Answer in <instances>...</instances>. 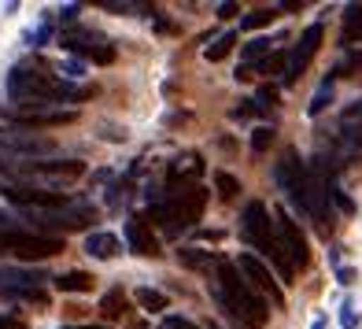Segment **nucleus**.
<instances>
[{
  "label": "nucleus",
  "instance_id": "obj_36",
  "mask_svg": "<svg viewBox=\"0 0 362 329\" xmlns=\"http://www.w3.org/2000/svg\"><path fill=\"white\" fill-rule=\"evenodd\" d=\"M355 277H358V270H351V267H337V282H340V285H355Z\"/></svg>",
  "mask_w": 362,
  "mask_h": 329
},
{
  "label": "nucleus",
  "instance_id": "obj_38",
  "mask_svg": "<svg viewBox=\"0 0 362 329\" xmlns=\"http://www.w3.org/2000/svg\"><path fill=\"white\" fill-rule=\"evenodd\" d=\"M0 329H26L23 318H11V315H0Z\"/></svg>",
  "mask_w": 362,
  "mask_h": 329
},
{
  "label": "nucleus",
  "instance_id": "obj_7",
  "mask_svg": "<svg viewBox=\"0 0 362 329\" xmlns=\"http://www.w3.org/2000/svg\"><path fill=\"white\" fill-rule=\"evenodd\" d=\"M0 152H8V163H30V159H48L56 152L52 137L30 134V129H0Z\"/></svg>",
  "mask_w": 362,
  "mask_h": 329
},
{
  "label": "nucleus",
  "instance_id": "obj_42",
  "mask_svg": "<svg viewBox=\"0 0 362 329\" xmlns=\"http://www.w3.org/2000/svg\"><path fill=\"white\" fill-rule=\"evenodd\" d=\"M0 174H8V159L4 156H0Z\"/></svg>",
  "mask_w": 362,
  "mask_h": 329
},
{
  "label": "nucleus",
  "instance_id": "obj_5",
  "mask_svg": "<svg viewBox=\"0 0 362 329\" xmlns=\"http://www.w3.org/2000/svg\"><path fill=\"white\" fill-rule=\"evenodd\" d=\"M274 182L277 189L285 192V200H288V215L292 211H300V215H307V163L296 156V148H285L281 159L274 163Z\"/></svg>",
  "mask_w": 362,
  "mask_h": 329
},
{
  "label": "nucleus",
  "instance_id": "obj_2",
  "mask_svg": "<svg viewBox=\"0 0 362 329\" xmlns=\"http://www.w3.org/2000/svg\"><path fill=\"white\" fill-rule=\"evenodd\" d=\"M207 292H211V300L222 307V315L233 318L240 329H262V325L270 322L267 300H262V296L248 282H244L240 270L229 259H222L218 267H215V277H211Z\"/></svg>",
  "mask_w": 362,
  "mask_h": 329
},
{
  "label": "nucleus",
  "instance_id": "obj_17",
  "mask_svg": "<svg viewBox=\"0 0 362 329\" xmlns=\"http://www.w3.org/2000/svg\"><path fill=\"white\" fill-rule=\"evenodd\" d=\"M119 252H122V241L107 233V229H96V233L86 237V255H93V259H115Z\"/></svg>",
  "mask_w": 362,
  "mask_h": 329
},
{
  "label": "nucleus",
  "instance_id": "obj_25",
  "mask_svg": "<svg viewBox=\"0 0 362 329\" xmlns=\"http://www.w3.org/2000/svg\"><path fill=\"white\" fill-rule=\"evenodd\" d=\"M285 59H288V48H274L262 63H255L252 74H285Z\"/></svg>",
  "mask_w": 362,
  "mask_h": 329
},
{
  "label": "nucleus",
  "instance_id": "obj_31",
  "mask_svg": "<svg viewBox=\"0 0 362 329\" xmlns=\"http://www.w3.org/2000/svg\"><path fill=\"white\" fill-rule=\"evenodd\" d=\"M277 100H281L277 86H259V93H255V108H259V111H262V108H274Z\"/></svg>",
  "mask_w": 362,
  "mask_h": 329
},
{
  "label": "nucleus",
  "instance_id": "obj_3",
  "mask_svg": "<svg viewBox=\"0 0 362 329\" xmlns=\"http://www.w3.org/2000/svg\"><path fill=\"white\" fill-rule=\"evenodd\" d=\"M204 207H207V189L204 185L167 182V189L159 192V200L148 207V215H152V222H159V229L167 237H177L204 219Z\"/></svg>",
  "mask_w": 362,
  "mask_h": 329
},
{
  "label": "nucleus",
  "instance_id": "obj_37",
  "mask_svg": "<svg viewBox=\"0 0 362 329\" xmlns=\"http://www.w3.org/2000/svg\"><path fill=\"white\" fill-rule=\"evenodd\" d=\"M78 11H81L78 4H67V8H63V11H59V19H63V23H67V26H74V19H78Z\"/></svg>",
  "mask_w": 362,
  "mask_h": 329
},
{
  "label": "nucleus",
  "instance_id": "obj_23",
  "mask_svg": "<svg viewBox=\"0 0 362 329\" xmlns=\"http://www.w3.org/2000/svg\"><path fill=\"white\" fill-rule=\"evenodd\" d=\"M237 37H240L237 30H226L222 37H215V41H211V45L204 48V56H207L211 63H218V59H226L229 52H233V45H237Z\"/></svg>",
  "mask_w": 362,
  "mask_h": 329
},
{
  "label": "nucleus",
  "instance_id": "obj_24",
  "mask_svg": "<svg viewBox=\"0 0 362 329\" xmlns=\"http://www.w3.org/2000/svg\"><path fill=\"white\" fill-rule=\"evenodd\" d=\"M137 304H141V311H152V315L170 307L167 292H159V289H137Z\"/></svg>",
  "mask_w": 362,
  "mask_h": 329
},
{
  "label": "nucleus",
  "instance_id": "obj_32",
  "mask_svg": "<svg viewBox=\"0 0 362 329\" xmlns=\"http://www.w3.org/2000/svg\"><path fill=\"white\" fill-rule=\"evenodd\" d=\"M81 74H86V63H81V59H67V63H59V78H63V81L81 78Z\"/></svg>",
  "mask_w": 362,
  "mask_h": 329
},
{
  "label": "nucleus",
  "instance_id": "obj_34",
  "mask_svg": "<svg viewBox=\"0 0 362 329\" xmlns=\"http://www.w3.org/2000/svg\"><path fill=\"white\" fill-rule=\"evenodd\" d=\"M159 329H196L189 318H181V315H170V318H163V325Z\"/></svg>",
  "mask_w": 362,
  "mask_h": 329
},
{
  "label": "nucleus",
  "instance_id": "obj_10",
  "mask_svg": "<svg viewBox=\"0 0 362 329\" xmlns=\"http://www.w3.org/2000/svg\"><path fill=\"white\" fill-rule=\"evenodd\" d=\"M30 222H34L37 229H86L89 222H96V211L89 204H67V207H56V211H30Z\"/></svg>",
  "mask_w": 362,
  "mask_h": 329
},
{
  "label": "nucleus",
  "instance_id": "obj_22",
  "mask_svg": "<svg viewBox=\"0 0 362 329\" xmlns=\"http://www.w3.org/2000/svg\"><path fill=\"white\" fill-rule=\"evenodd\" d=\"M126 311H129V300H126L122 289H111V292L100 296V315L104 318H122Z\"/></svg>",
  "mask_w": 362,
  "mask_h": 329
},
{
  "label": "nucleus",
  "instance_id": "obj_1",
  "mask_svg": "<svg viewBox=\"0 0 362 329\" xmlns=\"http://www.w3.org/2000/svg\"><path fill=\"white\" fill-rule=\"evenodd\" d=\"M8 96H11V108H63V104H81L93 96V86H74V81H63L59 74H52L48 63L34 59H23L15 63L11 74H8Z\"/></svg>",
  "mask_w": 362,
  "mask_h": 329
},
{
  "label": "nucleus",
  "instance_id": "obj_35",
  "mask_svg": "<svg viewBox=\"0 0 362 329\" xmlns=\"http://www.w3.org/2000/svg\"><path fill=\"white\" fill-rule=\"evenodd\" d=\"M244 108H233V111H229V119H248V115H255L259 108H255V100H240Z\"/></svg>",
  "mask_w": 362,
  "mask_h": 329
},
{
  "label": "nucleus",
  "instance_id": "obj_4",
  "mask_svg": "<svg viewBox=\"0 0 362 329\" xmlns=\"http://www.w3.org/2000/svg\"><path fill=\"white\" fill-rule=\"evenodd\" d=\"M240 237L252 244V248L262 255V259H270V267L277 270V277L281 282H292V267H288V259L281 255V244H277V229L267 215V204L262 200H252L248 207H244V215H240Z\"/></svg>",
  "mask_w": 362,
  "mask_h": 329
},
{
  "label": "nucleus",
  "instance_id": "obj_33",
  "mask_svg": "<svg viewBox=\"0 0 362 329\" xmlns=\"http://www.w3.org/2000/svg\"><path fill=\"white\" fill-rule=\"evenodd\" d=\"M340 325H344V329H355V325H358V311H355L351 304L340 307Z\"/></svg>",
  "mask_w": 362,
  "mask_h": 329
},
{
  "label": "nucleus",
  "instance_id": "obj_19",
  "mask_svg": "<svg viewBox=\"0 0 362 329\" xmlns=\"http://www.w3.org/2000/svg\"><path fill=\"white\" fill-rule=\"evenodd\" d=\"M177 262H181V267H189V270H211V267H218V262H222V255L204 252V248H196V244H185V248L177 252Z\"/></svg>",
  "mask_w": 362,
  "mask_h": 329
},
{
  "label": "nucleus",
  "instance_id": "obj_9",
  "mask_svg": "<svg viewBox=\"0 0 362 329\" xmlns=\"http://www.w3.org/2000/svg\"><path fill=\"white\" fill-rule=\"evenodd\" d=\"M333 156H337L340 163H344V159H362V96L340 111Z\"/></svg>",
  "mask_w": 362,
  "mask_h": 329
},
{
  "label": "nucleus",
  "instance_id": "obj_13",
  "mask_svg": "<svg viewBox=\"0 0 362 329\" xmlns=\"http://www.w3.org/2000/svg\"><path fill=\"white\" fill-rule=\"evenodd\" d=\"M233 267L240 270V277H244V282H248L252 289L267 292L274 307H285V292H281V285H277V277L270 274V267H267V262H262L259 255H252V252H240V259L233 262Z\"/></svg>",
  "mask_w": 362,
  "mask_h": 329
},
{
  "label": "nucleus",
  "instance_id": "obj_18",
  "mask_svg": "<svg viewBox=\"0 0 362 329\" xmlns=\"http://www.w3.org/2000/svg\"><path fill=\"white\" fill-rule=\"evenodd\" d=\"M207 167H204V156H196V152H189L185 159H174L170 163V171H167V182H185L189 185V178H200Z\"/></svg>",
  "mask_w": 362,
  "mask_h": 329
},
{
  "label": "nucleus",
  "instance_id": "obj_20",
  "mask_svg": "<svg viewBox=\"0 0 362 329\" xmlns=\"http://www.w3.org/2000/svg\"><path fill=\"white\" fill-rule=\"evenodd\" d=\"M362 45V4H348L344 8V34L340 45Z\"/></svg>",
  "mask_w": 362,
  "mask_h": 329
},
{
  "label": "nucleus",
  "instance_id": "obj_40",
  "mask_svg": "<svg viewBox=\"0 0 362 329\" xmlns=\"http://www.w3.org/2000/svg\"><path fill=\"white\" fill-rule=\"evenodd\" d=\"M310 329H325V315H318L315 322H310Z\"/></svg>",
  "mask_w": 362,
  "mask_h": 329
},
{
  "label": "nucleus",
  "instance_id": "obj_30",
  "mask_svg": "<svg viewBox=\"0 0 362 329\" xmlns=\"http://www.w3.org/2000/svg\"><path fill=\"white\" fill-rule=\"evenodd\" d=\"M270 144H274V126H255L252 129V148L255 152H267Z\"/></svg>",
  "mask_w": 362,
  "mask_h": 329
},
{
  "label": "nucleus",
  "instance_id": "obj_8",
  "mask_svg": "<svg viewBox=\"0 0 362 329\" xmlns=\"http://www.w3.org/2000/svg\"><path fill=\"white\" fill-rule=\"evenodd\" d=\"M274 215H277V222H274L277 244H281V255L288 259V267H292V270L307 267V262H310V244H307V237H303L300 222H296L285 207H274Z\"/></svg>",
  "mask_w": 362,
  "mask_h": 329
},
{
  "label": "nucleus",
  "instance_id": "obj_12",
  "mask_svg": "<svg viewBox=\"0 0 362 329\" xmlns=\"http://www.w3.org/2000/svg\"><path fill=\"white\" fill-rule=\"evenodd\" d=\"M8 174L23 178H59V182H74L86 174L81 159H30V163H8Z\"/></svg>",
  "mask_w": 362,
  "mask_h": 329
},
{
  "label": "nucleus",
  "instance_id": "obj_21",
  "mask_svg": "<svg viewBox=\"0 0 362 329\" xmlns=\"http://www.w3.org/2000/svg\"><path fill=\"white\" fill-rule=\"evenodd\" d=\"M52 285H56L59 292H93V274H86V270H67V274L52 277Z\"/></svg>",
  "mask_w": 362,
  "mask_h": 329
},
{
  "label": "nucleus",
  "instance_id": "obj_6",
  "mask_svg": "<svg viewBox=\"0 0 362 329\" xmlns=\"http://www.w3.org/2000/svg\"><path fill=\"white\" fill-rule=\"evenodd\" d=\"M59 45H63V52L78 56L81 63L93 59V63H100V67L115 63V45L100 34V30H89V26H67V30L59 34Z\"/></svg>",
  "mask_w": 362,
  "mask_h": 329
},
{
  "label": "nucleus",
  "instance_id": "obj_26",
  "mask_svg": "<svg viewBox=\"0 0 362 329\" xmlns=\"http://www.w3.org/2000/svg\"><path fill=\"white\" fill-rule=\"evenodd\" d=\"M277 19V8H255V11H248L240 19V30H262V26H270Z\"/></svg>",
  "mask_w": 362,
  "mask_h": 329
},
{
  "label": "nucleus",
  "instance_id": "obj_39",
  "mask_svg": "<svg viewBox=\"0 0 362 329\" xmlns=\"http://www.w3.org/2000/svg\"><path fill=\"white\" fill-rule=\"evenodd\" d=\"M215 11H218V19H233V15H237V4H233V0H226V4H218Z\"/></svg>",
  "mask_w": 362,
  "mask_h": 329
},
{
  "label": "nucleus",
  "instance_id": "obj_27",
  "mask_svg": "<svg viewBox=\"0 0 362 329\" xmlns=\"http://www.w3.org/2000/svg\"><path fill=\"white\" fill-rule=\"evenodd\" d=\"M329 104H333V81H322V86H318V93L315 96H310V104H307V115H322Z\"/></svg>",
  "mask_w": 362,
  "mask_h": 329
},
{
  "label": "nucleus",
  "instance_id": "obj_14",
  "mask_svg": "<svg viewBox=\"0 0 362 329\" xmlns=\"http://www.w3.org/2000/svg\"><path fill=\"white\" fill-rule=\"evenodd\" d=\"M11 122H19L23 129H48V126H67L78 119V111L74 108H34V104H26V108H8L4 111Z\"/></svg>",
  "mask_w": 362,
  "mask_h": 329
},
{
  "label": "nucleus",
  "instance_id": "obj_28",
  "mask_svg": "<svg viewBox=\"0 0 362 329\" xmlns=\"http://www.w3.org/2000/svg\"><path fill=\"white\" fill-rule=\"evenodd\" d=\"M211 178H215V189H218V196H222V200H237V192H240V182H237L233 174H226V171H215Z\"/></svg>",
  "mask_w": 362,
  "mask_h": 329
},
{
  "label": "nucleus",
  "instance_id": "obj_29",
  "mask_svg": "<svg viewBox=\"0 0 362 329\" xmlns=\"http://www.w3.org/2000/svg\"><path fill=\"white\" fill-rule=\"evenodd\" d=\"M48 37H52V19H48V15H45V23H41L37 30H30V34H26V45L41 48V45H48Z\"/></svg>",
  "mask_w": 362,
  "mask_h": 329
},
{
  "label": "nucleus",
  "instance_id": "obj_16",
  "mask_svg": "<svg viewBox=\"0 0 362 329\" xmlns=\"http://www.w3.org/2000/svg\"><path fill=\"white\" fill-rule=\"evenodd\" d=\"M126 244H129V252L134 255H159V241H156V233H152V226H148L141 215H134L126 222Z\"/></svg>",
  "mask_w": 362,
  "mask_h": 329
},
{
  "label": "nucleus",
  "instance_id": "obj_11",
  "mask_svg": "<svg viewBox=\"0 0 362 329\" xmlns=\"http://www.w3.org/2000/svg\"><path fill=\"white\" fill-rule=\"evenodd\" d=\"M322 37H325V26H322V23H310V26L303 30L300 45H292V48H288V59H285V74H281V86H285V89H288V86H296V81H300V74L307 71V63L315 59L318 45H322Z\"/></svg>",
  "mask_w": 362,
  "mask_h": 329
},
{
  "label": "nucleus",
  "instance_id": "obj_41",
  "mask_svg": "<svg viewBox=\"0 0 362 329\" xmlns=\"http://www.w3.org/2000/svg\"><path fill=\"white\" fill-rule=\"evenodd\" d=\"M63 329H100V325H63Z\"/></svg>",
  "mask_w": 362,
  "mask_h": 329
},
{
  "label": "nucleus",
  "instance_id": "obj_15",
  "mask_svg": "<svg viewBox=\"0 0 362 329\" xmlns=\"http://www.w3.org/2000/svg\"><path fill=\"white\" fill-rule=\"evenodd\" d=\"M8 204L15 207H26V211H56V207H67L71 196L67 192H52V189H30V185H8L0 189Z\"/></svg>",
  "mask_w": 362,
  "mask_h": 329
}]
</instances>
